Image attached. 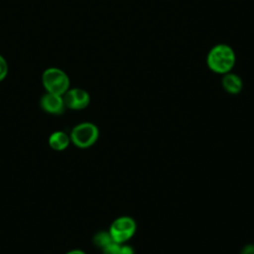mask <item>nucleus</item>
Wrapping results in <instances>:
<instances>
[{
	"instance_id": "7ed1b4c3",
	"label": "nucleus",
	"mask_w": 254,
	"mask_h": 254,
	"mask_svg": "<svg viewBox=\"0 0 254 254\" xmlns=\"http://www.w3.org/2000/svg\"><path fill=\"white\" fill-rule=\"evenodd\" d=\"M99 137V129L92 122H81L72 127L69 133L70 143L79 149L93 146Z\"/></svg>"
},
{
	"instance_id": "9b49d317",
	"label": "nucleus",
	"mask_w": 254,
	"mask_h": 254,
	"mask_svg": "<svg viewBox=\"0 0 254 254\" xmlns=\"http://www.w3.org/2000/svg\"><path fill=\"white\" fill-rule=\"evenodd\" d=\"M8 71H9L8 63L5 60V58L2 55H0V82L6 78Z\"/></svg>"
},
{
	"instance_id": "f257e3e1",
	"label": "nucleus",
	"mask_w": 254,
	"mask_h": 254,
	"mask_svg": "<svg viewBox=\"0 0 254 254\" xmlns=\"http://www.w3.org/2000/svg\"><path fill=\"white\" fill-rule=\"evenodd\" d=\"M235 63V52L226 44H218L213 46L206 56V64L208 68L218 74L230 72L234 67Z\"/></svg>"
},
{
	"instance_id": "f03ea898",
	"label": "nucleus",
	"mask_w": 254,
	"mask_h": 254,
	"mask_svg": "<svg viewBox=\"0 0 254 254\" xmlns=\"http://www.w3.org/2000/svg\"><path fill=\"white\" fill-rule=\"evenodd\" d=\"M42 83L46 92L64 95L70 87L69 77L64 70L51 66L42 73Z\"/></svg>"
},
{
	"instance_id": "0eeeda50",
	"label": "nucleus",
	"mask_w": 254,
	"mask_h": 254,
	"mask_svg": "<svg viewBox=\"0 0 254 254\" xmlns=\"http://www.w3.org/2000/svg\"><path fill=\"white\" fill-rule=\"evenodd\" d=\"M48 144L51 149L54 151H64L65 150L70 144L69 135L62 130H57L53 132L48 139Z\"/></svg>"
},
{
	"instance_id": "4468645a",
	"label": "nucleus",
	"mask_w": 254,
	"mask_h": 254,
	"mask_svg": "<svg viewBox=\"0 0 254 254\" xmlns=\"http://www.w3.org/2000/svg\"><path fill=\"white\" fill-rule=\"evenodd\" d=\"M65 254H86V253L81 249H71L67 251Z\"/></svg>"
},
{
	"instance_id": "423d86ee",
	"label": "nucleus",
	"mask_w": 254,
	"mask_h": 254,
	"mask_svg": "<svg viewBox=\"0 0 254 254\" xmlns=\"http://www.w3.org/2000/svg\"><path fill=\"white\" fill-rule=\"evenodd\" d=\"M41 108L52 115H62L65 108L63 95L46 92L40 99Z\"/></svg>"
},
{
	"instance_id": "39448f33",
	"label": "nucleus",
	"mask_w": 254,
	"mask_h": 254,
	"mask_svg": "<svg viewBox=\"0 0 254 254\" xmlns=\"http://www.w3.org/2000/svg\"><path fill=\"white\" fill-rule=\"evenodd\" d=\"M63 97L65 108L71 110H82L90 103L89 93L80 87H69Z\"/></svg>"
},
{
	"instance_id": "9d476101",
	"label": "nucleus",
	"mask_w": 254,
	"mask_h": 254,
	"mask_svg": "<svg viewBox=\"0 0 254 254\" xmlns=\"http://www.w3.org/2000/svg\"><path fill=\"white\" fill-rule=\"evenodd\" d=\"M120 248H121V244L113 241L101 250H102V254H121Z\"/></svg>"
},
{
	"instance_id": "ddd939ff",
	"label": "nucleus",
	"mask_w": 254,
	"mask_h": 254,
	"mask_svg": "<svg viewBox=\"0 0 254 254\" xmlns=\"http://www.w3.org/2000/svg\"><path fill=\"white\" fill-rule=\"evenodd\" d=\"M240 254H254V244H247L244 246Z\"/></svg>"
},
{
	"instance_id": "6e6552de",
	"label": "nucleus",
	"mask_w": 254,
	"mask_h": 254,
	"mask_svg": "<svg viewBox=\"0 0 254 254\" xmlns=\"http://www.w3.org/2000/svg\"><path fill=\"white\" fill-rule=\"evenodd\" d=\"M222 87L230 94H237L242 90L243 81L241 77L233 72H227L222 77Z\"/></svg>"
},
{
	"instance_id": "1a4fd4ad",
	"label": "nucleus",
	"mask_w": 254,
	"mask_h": 254,
	"mask_svg": "<svg viewBox=\"0 0 254 254\" xmlns=\"http://www.w3.org/2000/svg\"><path fill=\"white\" fill-rule=\"evenodd\" d=\"M92 241H93V244L100 249H103L105 246L113 242L109 231H103V230L96 232L92 238Z\"/></svg>"
},
{
	"instance_id": "f8f14e48",
	"label": "nucleus",
	"mask_w": 254,
	"mask_h": 254,
	"mask_svg": "<svg viewBox=\"0 0 254 254\" xmlns=\"http://www.w3.org/2000/svg\"><path fill=\"white\" fill-rule=\"evenodd\" d=\"M121 254H134V248L128 244H121Z\"/></svg>"
},
{
	"instance_id": "20e7f679",
	"label": "nucleus",
	"mask_w": 254,
	"mask_h": 254,
	"mask_svg": "<svg viewBox=\"0 0 254 254\" xmlns=\"http://www.w3.org/2000/svg\"><path fill=\"white\" fill-rule=\"evenodd\" d=\"M108 231L114 242L123 244L133 237L136 231V222L130 216H120L113 220Z\"/></svg>"
}]
</instances>
